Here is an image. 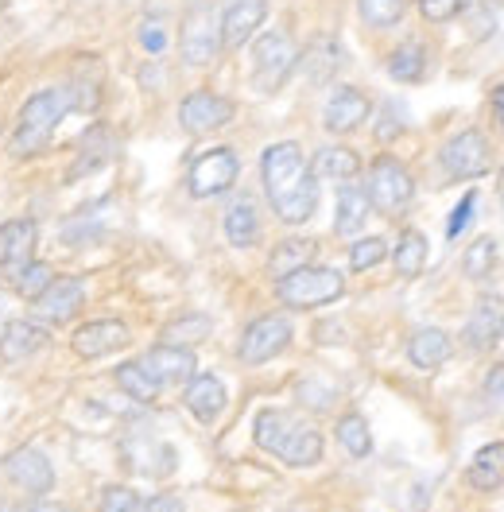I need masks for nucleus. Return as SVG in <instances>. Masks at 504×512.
<instances>
[{
    "label": "nucleus",
    "mask_w": 504,
    "mask_h": 512,
    "mask_svg": "<svg viewBox=\"0 0 504 512\" xmlns=\"http://www.w3.org/2000/svg\"><path fill=\"white\" fill-rule=\"evenodd\" d=\"M260 179H264V194L276 210V218L284 225L311 222L318 210V179L311 163L303 160V148L280 140L272 148H264L260 156Z\"/></svg>",
    "instance_id": "1"
},
{
    "label": "nucleus",
    "mask_w": 504,
    "mask_h": 512,
    "mask_svg": "<svg viewBox=\"0 0 504 512\" xmlns=\"http://www.w3.org/2000/svg\"><path fill=\"white\" fill-rule=\"evenodd\" d=\"M252 439L256 447L276 454L291 470H307L322 462V435L307 419H295L284 408H264L252 423Z\"/></svg>",
    "instance_id": "2"
},
{
    "label": "nucleus",
    "mask_w": 504,
    "mask_h": 512,
    "mask_svg": "<svg viewBox=\"0 0 504 512\" xmlns=\"http://www.w3.org/2000/svg\"><path fill=\"white\" fill-rule=\"evenodd\" d=\"M74 109V94L70 86H51V90H39L24 101L20 109V121H16V132H12V156L16 160H32L39 152H47L55 128L63 125V117Z\"/></svg>",
    "instance_id": "3"
},
{
    "label": "nucleus",
    "mask_w": 504,
    "mask_h": 512,
    "mask_svg": "<svg viewBox=\"0 0 504 512\" xmlns=\"http://www.w3.org/2000/svg\"><path fill=\"white\" fill-rule=\"evenodd\" d=\"M346 291V276L338 268H322V264H303L295 272H287L284 280H276V299L291 311H315L326 303H338Z\"/></svg>",
    "instance_id": "4"
},
{
    "label": "nucleus",
    "mask_w": 504,
    "mask_h": 512,
    "mask_svg": "<svg viewBox=\"0 0 504 512\" xmlns=\"http://www.w3.org/2000/svg\"><path fill=\"white\" fill-rule=\"evenodd\" d=\"M365 194H369V206L384 214V218H396L404 214L415 198V179L404 163L396 156H377L369 163V179H365Z\"/></svg>",
    "instance_id": "5"
},
{
    "label": "nucleus",
    "mask_w": 504,
    "mask_h": 512,
    "mask_svg": "<svg viewBox=\"0 0 504 512\" xmlns=\"http://www.w3.org/2000/svg\"><path fill=\"white\" fill-rule=\"evenodd\" d=\"M221 20L210 0H190L179 28V51L187 66H210L221 55Z\"/></svg>",
    "instance_id": "6"
},
{
    "label": "nucleus",
    "mask_w": 504,
    "mask_h": 512,
    "mask_svg": "<svg viewBox=\"0 0 504 512\" xmlns=\"http://www.w3.org/2000/svg\"><path fill=\"white\" fill-rule=\"evenodd\" d=\"M295 66H299V47L291 43L287 32H264L256 39V51H252V82H256V90H264V94L280 90Z\"/></svg>",
    "instance_id": "7"
},
{
    "label": "nucleus",
    "mask_w": 504,
    "mask_h": 512,
    "mask_svg": "<svg viewBox=\"0 0 504 512\" xmlns=\"http://www.w3.org/2000/svg\"><path fill=\"white\" fill-rule=\"evenodd\" d=\"M439 163L450 179H481L493 167V152L481 128H462L439 148Z\"/></svg>",
    "instance_id": "8"
},
{
    "label": "nucleus",
    "mask_w": 504,
    "mask_h": 512,
    "mask_svg": "<svg viewBox=\"0 0 504 512\" xmlns=\"http://www.w3.org/2000/svg\"><path fill=\"white\" fill-rule=\"evenodd\" d=\"M291 334L295 330H291L287 315H260V319H252L245 326V334H241V342H237L241 365H264V361L280 357L291 346Z\"/></svg>",
    "instance_id": "9"
},
{
    "label": "nucleus",
    "mask_w": 504,
    "mask_h": 512,
    "mask_svg": "<svg viewBox=\"0 0 504 512\" xmlns=\"http://www.w3.org/2000/svg\"><path fill=\"white\" fill-rule=\"evenodd\" d=\"M237 175H241L237 152L233 148H210L206 156H198V160L190 163L187 191L194 198H218V194H225L237 183Z\"/></svg>",
    "instance_id": "10"
},
{
    "label": "nucleus",
    "mask_w": 504,
    "mask_h": 512,
    "mask_svg": "<svg viewBox=\"0 0 504 512\" xmlns=\"http://www.w3.org/2000/svg\"><path fill=\"white\" fill-rule=\"evenodd\" d=\"M233 113H237V105L229 97L214 94V90H194V94H187L179 101V125L190 136L218 132V128H225L233 121Z\"/></svg>",
    "instance_id": "11"
},
{
    "label": "nucleus",
    "mask_w": 504,
    "mask_h": 512,
    "mask_svg": "<svg viewBox=\"0 0 504 512\" xmlns=\"http://www.w3.org/2000/svg\"><path fill=\"white\" fill-rule=\"evenodd\" d=\"M82 307H86V284L74 276H55L47 291L32 299L35 322H43V326H66Z\"/></svg>",
    "instance_id": "12"
},
{
    "label": "nucleus",
    "mask_w": 504,
    "mask_h": 512,
    "mask_svg": "<svg viewBox=\"0 0 504 512\" xmlns=\"http://www.w3.org/2000/svg\"><path fill=\"white\" fill-rule=\"evenodd\" d=\"M462 342L473 353H489L504 342V299L501 295H481L473 303L470 319L462 326Z\"/></svg>",
    "instance_id": "13"
},
{
    "label": "nucleus",
    "mask_w": 504,
    "mask_h": 512,
    "mask_svg": "<svg viewBox=\"0 0 504 512\" xmlns=\"http://www.w3.org/2000/svg\"><path fill=\"white\" fill-rule=\"evenodd\" d=\"M4 474L16 481L20 489H28L32 497H47L55 489V466L39 447H16L4 458Z\"/></svg>",
    "instance_id": "14"
},
{
    "label": "nucleus",
    "mask_w": 504,
    "mask_h": 512,
    "mask_svg": "<svg viewBox=\"0 0 504 512\" xmlns=\"http://www.w3.org/2000/svg\"><path fill=\"white\" fill-rule=\"evenodd\" d=\"M264 16H268V0H221V43L229 51L245 47L252 35L260 32Z\"/></svg>",
    "instance_id": "15"
},
{
    "label": "nucleus",
    "mask_w": 504,
    "mask_h": 512,
    "mask_svg": "<svg viewBox=\"0 0 504 512\" xmlns=\"http://www.w3.org/2000/svg\"><path fill=\"white\" fill-rule=\"evenodd\" d=\"M369 117H373L369 97L361 94V90H353V86H334V94H330L326 109H322V125H326V132H334V136L357 132Z\"/></svg>",
    "instance_id": "16"
},
{
    "label": "nucleus",
    "mask_w": 504,
    "mask_h": 512,
    "mask_svg": "<svg viewBox=\"0 0 504 512\" xmlns=\"http://www.w3.org/2000/svg\"><path fill=\"white\" fill-rule=\"evenodd\" d=\"M35 241H39V229L32 218H16V222L0 225V272L8 280H16L35 260Z\"/></svg>",
    "instance_id": "17"
},
{
    "label": "nucleus",
    "mask_w": 504,
    "mask_h": 512,
    "mask_svg": "<svg viewBox=\"0 0 504 512\" xmlns=\"http://www.w3.org/2000/svg\"><path fill=\"white\" fill-rule=\"evenodd\" d=\"M128 338L132 334H128V326L121 319H94L74 330V353L82 361H97V357H109V353L125 350Z\"/></svg>",
    "instance_id": "18"
},
{
    "label": "nucleus",
    "mask_w": 504,
    "mask_h": 512,
    "mask_svg": "<svg viewBox=\"0 0 504 512\" xmlns=\"http://www.w3.org/2000/svg\"><path fill=\"white\" fill-rule=\"evenodd\" d=\"M140 365L152 373L163 384H187L194 373H198V361H194V350L190 346H171V342H159L152 350L140 357Z\"/></svg>",
    "instance_id": "19"
},
{
    "label": "nucleus",
    "mask_w": 504,
    "mask_h": 512,
    "mask_svg": "<svg viewBox=\"0 0 504 512\" xmlns=\"http://www.w3.org/2000/svg\"><path fill=\"white\" fill-rule=\"evenodd\" d=\"M183 404H187V412L198 423H214L225 412V404H229L225 381L214 377V373H194L187 381V388H183Z\"/></svg>",
    "instance_id": "20"
},
{
    "label": "nucleus",
    "mask_w": 504,
    "mask_h": 512,
    "mask_svg": "<svg viewBox=\"0 0 504 512\" xmlns=\"http://www.w3.org/2000/svg\"><path fill=\"white\" fill-rule=\"evenodd\" d=\"M51 342V326H43V322L35 319H16L4 326V334H0V361H28L35 353L43 350Z\"/></svg>",
    "instance_id": "21"
},
{
    "label": "nucleus",
    "mask_w": 504,
    "mask_h": 512,
    "mask_svg": "<svg viewBox=\"0 0 504 512\" xmlns=\"http://www.w3.org/2000/svg\"><path fill=\"white\" fill-rule=\"evenodd\" d=\"M113 160H117V136L105 125H94L78 144V160L70 167V179H86V175H94Z\"/></svg>",
    "instance_id": "22"
},
{
    "label": "nucleus",
    "mask_w": 504,
    "mask_h": 512,
    "mask_svg": "<svg viewBox=\"0 0 504 512\" xmlns=\"http://www.w3.org/2000/svg\"><path fill=\"white\" fill-rule=\"evenodd\" d=\"M450 353H454L450 334L439 330V326H419V330L408 338V361L415 365V369H423V373H431V369L446 365Z\"/></svg>",
    "instance_id": "23"
},
{
    "label": "nucleus",
    "mask_w": 504,
    "mask_h": 512,
    "mask_svg": "<svg viewBox=\"0 0 504 512\" xmlns=\"http://www.w3.org/2000/svg\"><path fill=\"white\" fill-rule=\"evenodd\" d=\"M311 171H315V179H330V183L346 187L361 175V156L353 148L330 144V148H318V156L311 160Z\"/></svg>",
    "instance_id": "24"
},
{
    "label": "nucleus",
    "mask_w": 504,
    "mask_h": 512,
    "mask_svg": "<svg viewBox=\"0 0 504 512\" xmlns=\"http://www.w3.org/2000/svg\"><path fill=\"white\" fill-rule=\"evenodd\" d=\"M466 481L477 493H493L504 481V443H489L473 454L470 470H466Z\"/></svg>",
    "instance_id": "25"
},
{
    "label": "nucleus",
    "mask_w": 504,
    "mask_h": 512,
    "mask_svg": "<svg viewBox=\"0 0 504 512\" xmlns=\"http://www.w3.org/2000/svg\"><path fill=\"white\" fill-rule=\"evenodd\" d=\"M369 194L361 191V187H353L346 183L342 191H338V214H334V233L338 237H357L361 233V225L369 218Z\"/></svg>",
    "instance_id": "26"
},
{
    "label": "nucleus",
    "mask_w": 504,
    "mask_h": 512,
    "mask_svg": "<svg viewBox=\"0 0 504 512\" xmlns=\"http://www.w3.org/2000/svg\"><path fill=\"white\" fill-rule=\"evenodd\" d=\"M225 237L233 249H252L260 241V214L249 198H237L229 210H225Z\"/></svg>",
    "instance_id": "27"
},
{
    "label": "nucleus",
    "mask_w": 504,
    "mask_h": 512,
    "mask_svg": "<svg viewBox=\"0 0 504 512\" xmlns=\"http://www.w3.org/2000/svg\"><path fill=\"white\" fill-rule=\"evenodd\" d=\"M318 253V245L311 237H284L272 256H268V272H272V280H284L287 272H295V268H303V264H311Z\"/></svg>",
    "instance_id": "28"
},
{
    "label": "nucleus",
    "mask_w": 504,
    "mask_h": 512,
    "mask_svg": "<svg viewBox=\"0 0 504 512\" xmlns=\"http://www.w3.org/2000/svg\"><path fill=\"white\" fill-rule=\"evenodd\" d=\"M427 253H431L427 249V237L419 229H404L400 241H396V249H392V264H396V272L404 280H415L427 268Z\"/></svg>",
    "instance_id": "29"
},
{
    "label": "nucleus",
    "mask_w": 504,
    "mask_h": 512,
    "mask_svg": "<svg viewBox=\"0 0 504 512\" xmlns=\"http://www.w3.org/2000/svg\"><path fill=\"white\" fill-rule=\"evenodd\" d=\"M113 381H117V388L125 392L128 400H136V404H152L159 396V381L140 365V361L117 365V369H113Z\"/></svg>",
    "instance_id": "30"
},
{
    "label": "nucleus",
    "mask_w": 504,
    "mask_h": 512,
    "mask_svg": "<svg viewBox=\"0 0 504 512\" xmlns=\"http://www.w3.org/2000/svg\"><path fill=\"white\" fill-rule=\"evenodd\" d=\"M388 74L396 82H423L427 78V47L423 43H400L392 55H388Z\"/></svg>",
    "instance_id": "31"
},
{
    "label": "nucleus",
    "mask_w": 504,
    "mask_h": 512,
    "mask_svg": "<svg viewBox=\"0 0 504 512\" xmlns=\"http://www.w3.org/2000/svg\"><path fill=\"white\" fill-rule=\"evenodd\" d=\"M299 63H303V70H307L311 82H326V78L338 74V66L346 63V59H342V43H334V39H318L307 55H299Z\"/></svg>",
    "instance_id": "32"
},
{
    "label": "nucleus",
    "mask_w": 504,
    "mask_h": 512,
    "mask_svg": "<svg viewBox=\"0 0 504 512\" xmlns=\"http://www.w3.org/2000/svg\"><path fill=\"white\" fill-rule=\"evenodd\" d=\"M334 435H338V447L346 450L349 458H369L373 454V431H369L365 416H357V412H346L338 419Z\"/></svg>",
    "instance_id": "33"
},
{
    "label": "nucleus",
    "mask_w": 504,
    "mask_h": 512,
    "mask_svg": "<svg viewBox=\"0 0 504 512\" xmlns=\"http://www.w3.org/2000/svg\"><path fill=\"white\" fill-rule=\"evenodd\" d=\"M497 256H501V249H497L493 237H477V241H470V249L462 253V272H466L470 280H485V276L493 272Z\"/></svg>",
    "instance_id": "34"
},
{
    "label": "nucleus",
    "mask_w": 504,
    "mask_h": 512,
    "mask_svg": "<svg viewBox=\"0 0 504 512\" xmlns=\"http://www.w3.org/2000/svg\"><path fill=\"white\" fill-rule=\"evenodd\" d=\"M210 330H214V322L206 319V315H183V319L163 326V342H171V346H194V342L210 338Z\"/></svg>",
    "instance_id": "35"
},
{
    "label": "nucleus",
    "mask_w": 504,
    "mask_h": 512,
    "mask_svg": "<svg viewBox=\"0 0 504 512\" xmlns=\"http://www.w3.org/2000/svg\"><path fill=\"white\" fill-rule=\"evenodd\" d=\"M357 12L369 28H396L408 12V0H357Z\"/></svg>",
    "instance_id": "36"
},
{
    "label": "nucleus",
    "mask_w": 504,
    "mask_h": 512,
    "mask_svg": "<svg viewBox=\"0 0 504 512\" xmlns=\"http://www.w3.org/2000/svg\"><path fill=\"white\" fill-rule=\"evenodd\" d=\"M384 256H388V241L384 237H357L349 245V268L353 272H373Z\"/></svg>",
    "instance_id": "37"
},
{
    "label": "nucleus",
    "mask_w": 504,
    "mask_h": 512,
    "mask_svg": "<svg viewBox=\"0 0 504 512\" xmlns=\"http://www.w3.org/2000/svg\"><path fill=\"white\" fill-rule=\"evenodd\" d=\"M55 280V272H51V264H43V260H32L16 280H12V288L20 291L24 299H39L43 291H47V284Z\"/></svg>",
    "instance_id": "38"
},
{
    "label": "nucleus",
    "mask_w": 504,
    "mask_h": 512,
    "mask_svg": "<svg viewBox=\"0 0 504 512\" xmlns=\"http://www.w3.org/2000/svg\"><path fill=\"white\" fill-rule=\"evenodd\" d=\"M97 512H140V497L128 485H105L97 493Z\"/></svg>",
    "instance_id": "39"
},
{
    "label": "nucleus",
    "mask_w": 504,
    "mask_h": 512,
    "mask_svg": "<svg viewBox=\"0 0 504 512\" xmlns=\"http://www.w3.org/2000/svg\"><path fill=\"white\" fill-rule=\"evenodd\" d=\"M473 206H477V194L473 191H466L462 194V202L450 210V218H446V241H458L466 229H470V222H473Z\"/></svg>",
    "instance_id": "40"
},
{
    "label": "nucleus",
    "mask_w": 504,
    "mask_h": 512,
    "mask_svg": "<svg viewBox=\"0 0 504 512\" xmlns=\"http://www.w3.org/2000/svg\"><path fill=\"white\" fill-rule=\"evenodd\" d=\"M466 8V0H419V16L427 24H446Z\"/></svg>",
    "instance_id": "41"
},
{
    "label": "nucleus",
    "mask_w": 504,
    "mask_h": 512,
    "mask_svg": "<svg viewBox=\"0 0 504 512\" xmlns=\"http://www.w3.org/2000/svg\"><path fill=\"white\" fill-rule=\"evenodd\" d=\"M140 47H144L148 55H163L167 35H163V28H159V20H144V24H140Z\"/></svg>",
    "instance_id": "42"
},
{
    "label": "nucleus",
    "mask_w": 504,
    "mask_h": 512,
    "mask_svg": "<svg viewBox=\"0 0 504 512\" xmlns=\"http://www.w3.org/2000/svg\"><path fill=\"white\" fill-rule=\"evenodd\" d=\"M404 132V121L396 117V105H384V121L377 125V140L380 144H388V140H396Z\"/></svg>",
    "instance_id": "43"
},
{
    "label": "nucleus",
    "mask_w": 504,
    "mask_h": 512,
    "mask_svg": "<svg viewBox=\"0 0 504 512\" xmlns=\"http://www.w3.org/2000/svg\"><path fill=\"white\" fill-rule=\"evenodd\" d=\"M144 512H187V505L175 493H156L152 501H144Z\"/></svg>",
    "instance_id": "44"
},
{
    "label": "nucleus",
    "mask_w": 504,
    "mask_h": 512,
    "mask_svg": "<svg viewBox=\"0 0 504 512\" xmlns=\"http://www.w3.org/2000/svg\"><path fill=\"white\" fill-rule=\"evenodd\" d=\"M485 396H489V400H504V361L485 373Z\"/></svg>",
    "instance_id": "45"
},
{
    "label": "nucleus",
    "mask_w": 504,
    "mask_h": 512,
    "mask_svg": "<svg viewBox=\"0 0 504 512\" xmlns=\"http://www.w3.org/2000/svg\"><path fill=\"white\" fill-rule=\"evenodd\" d=\"M12 512H70L59 501H47V497H35V501H24V505H12Z\"/></svg>",
    "instance_id": "46"
},
{
    "label": "nucleus",
    "mask_w": 504,
    "mask_h": 512,
    "mask_svg": "<svg viewBox=\"0 0 504 512\" xmlns=\"http://www.w3.org/2000/svg\"><path fill=\"white\" fill-rule=\"evenodd\" d=\"M489 105H493V117H497V128L504 132V82L493 86V94H489Z\"/></svg>",
    "instance_id": "47"
},
{
    "label": "nucleus",
    "mask_w": 504,
    "mask_h": 512,
    "mask_svg": "<svg viewBox=\"0 0 504 512\" xmlns=\"http://www.w3.org/2000/svg\"><path fill=\"white\" fill-rule=\"evenodd\" d=\"M501 206H504V167H501Z\"/></svg>",
    "instance_id": "48"
},
{
    "label": "nucleus",
    "mask_w": 504,
    "mask_h": 512,
    "mask_svg": "<svg viewBox=\"0 0 504 512\" xmlns=\"http://www.w3.org/2000/svg\"><path fill=\"white\" fill-rule=\"evenodd\" d=\"M8 4H12V0H0V16H4V8H8Z\"/></svg>",
    "instance_id": "49"
},
{
    "label": "nucleus",
    "mask_w": 504,
    "mask_h": 512,
    "mask_svg": "<svg viewBox=\"0 0 504 512\" xmlns=\"http://www.w3.org/2000/svg\"><path fill=\"white\" fill-rule=\"evenodd\" d=\"M0 307H4V303H0Z\"/></svg>",
    "instance_id": "50"
}]
</instances>
